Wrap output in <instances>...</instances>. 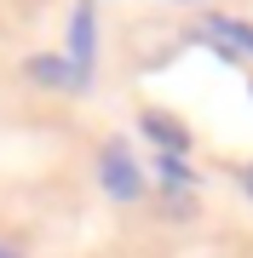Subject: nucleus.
Listing matches in <instances>:
<instances>
[{
  "label": "nucleus",
  "mask_w": 253,
  "mask_h": 258,
  "mask_svg": "<svg viewBox=\"0 0 253 258\" xmlns=\"http://www.w3.org/2000/svg\"><path fill=\"white\" fill-rule=\"evenodd\" d=\"M98 184L110 189L115 201H138V195H144V178H138V166H132V155L121 144H110L98 155Z\"/></svg>",
  "instance_id": "1"
},
{
  "label": "nucleus",
  "mask_w": 253,
  "mask_h": 258,
  "mask_svg": "<svg viewBox=\"0 0 253 258\" xmlns=\"http://www.w3.org/2000/svg\"><path fill=\"white\" fill-rule=\"evenodd\" d=\"M69 63H75L81 81H92V63H98V23H92V6H75V18H69Z\"/></svg>",
  "instance_id": "2"
},
{
  "label": "nucleus",
  "mask_w": 253,
  "mask_h": 258,
  "mask_svg": "<svg viewBox=\"0 0 253 258\" xmlns=\"http://www.w3.org/2000/svg\"><path fill=\"white\" fill-rule=\"evenodd\" d=\"M201 40H213L225 57H253V29L236 18H201Z\"/></svg>",
  "instance_id": "3"
},
{
  "label": "nucleus",
  "mask_w": 253,
  "mask_h": 258,
  "mask_svg": "<svg viewBox=\"0 0 253 258\" xmlns=\"http://www.w3.org/2000/svg\"><path fill=\"white\" fill-rule=\"evenodd\" d=\"M29 81H40V86H86L75 75V63H69V57H52V52L29 57Z\"/></svg>",
  "instance_id": "4"
},
{
  "label": "nucleus",
  "mask_w": 253,
  "mask_h": 258,
  "mask_svg": "<svg viewBox=\"0 0 253 258\" xmlns=\"http://www.w3.org/2000/svg\"><path fill=\"white\" fill-rule=\"evenodd\" d=\"M144 132L161 144V155H184V149H190V132L178 126L173 115H161V109H150V115H144Z\"/></svg>",
  "instance_id": "5"
},
{
  "label": "nucleus",
  "mask_w": 253,
  "mask_h": 258,
  "mask_svg": "<svg viewBox=\"0 0 253 258\" xmlns=\"http://www.w3.org/2000/svg\"><path fill=\"white\" fill-rule=\"evenodd\" d=\"M161 212H167V218H190V212H196V189H167L161 195Z\"/></svg>",
  "instance_id": "6"
},
{
  "label": "nucleus",
  "mask_w": 253,
  "mask_h": 258,
  "mask_svg": "<svg viewBox=\"0 0 253 258\" xmlns=\"http://www.w3.org/2000/svg\"><path fill=\"white\" fill-rule=\"evenodd\" d=\"M242 189H247V195H253V166H242Z\"/></svg>",
  "instance_id": "7"
},
{
  "label": "nucleus",
  "mask_w": 253,
  "mask_h": 258,
  "mask_svg": "<svg viewBox=\"0 0 253 258\" xmlns=\"http://www.w3.org/2000/svg\"><path fill=\"white\" fill-rule=\"evenodd\" d=\"M0 258H18V252H6V247H0Z\"/></svg>",
  "instance_id": "8"
}]
</instances>
